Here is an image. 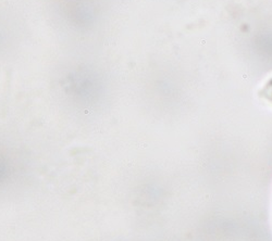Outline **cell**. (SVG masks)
Masks as SVG:
<instances>
[{"label": "cell", "instance_id": "6da1fadb", "mask_svg": "<svg viewBox=\"0 0 272 241\" xmlns=\"http://www.w3.org/2000/svg\"><path fill=\"white\" fill-rule=\"evenodd\" d=\"M258 95L260 98L264 99L270 104H272V77H270L269 80L264 83V85L259 89Z\"/></svg>", "mask_w": 272, "mask_h": 241}]
</instances>
